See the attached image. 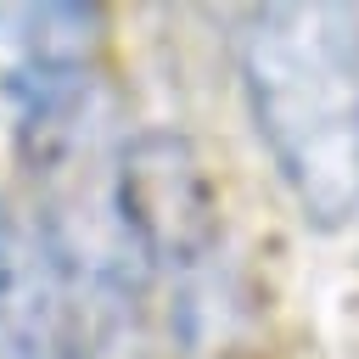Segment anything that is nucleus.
I'll return each mask as SVG.
<instances>
[{"instance_id": "1", "label": "nucleus", "mask_w": 359, "mask_h": 359, "mask_svg": "<svg viewBox=\"0 0 359 359\" xmlns=\"http://www.w3.org/2000/svg\"><path fill=\"white\" fill-rule=\"evenodd\" d=\"M252 135L314 230L359 219V11L331 0L252 6L236 28Z\"/></svg>"}, {"instance_id": "2", "label": "nucleus", "mask_w": 359, "mask_h": 359, "mask_svg": "<svg viewBox=\"0 0 359 359\" xmlns=\"http://www.w3.org/2000/svg\"><path fill=\"white\" fill-rule=\"evenodd\" d=\"M101 73L95 6H0V107L28 157L79 146Z\"/></svg>"}, {"instance_id": "3", "label": "nucleus", "mask_w": 359, "mask_h": 359, "mask_svg": "<svg viewBox=\"0 0 359 359\" xmlns=\"http://www.w3.org/2000/svg\"><path fill=\"white\" fill-rule=\"evenodd\" d=\"M0 286H6V252H0Z\"/></svg>"}]
</instances>
